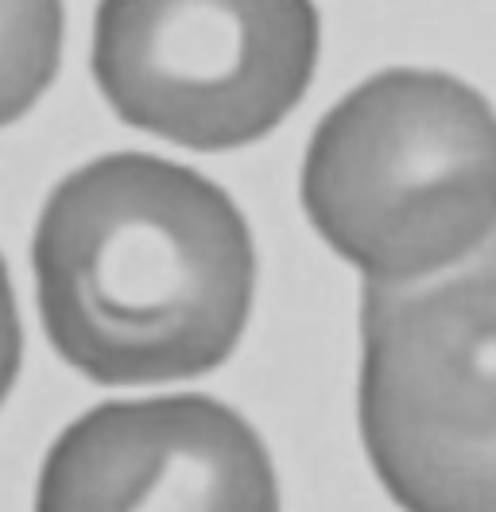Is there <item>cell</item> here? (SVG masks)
Masks as SVG:
<instances>
[{
    "label": "cell",
    "instance_id": "4",
    "mask_svg": "<svg viewBox=\"0 0 496 512\" xmlns=\"http://www.w3.org/2000/svg\"><path fill=\"white\" fill-rule=\"evenodd\" d=\"M318 51L314 0H97L90 70L124 125L229 152L291 117Z\"/></svg>",
    "mask_w": 496,
    "mask_h": 512
},
{
    "label": "cell",
    "instance_id": "3",
    "mask_svg": "<svg viewBox=\"0 0 496 512\" xmlns=\"http://www.w3.org/2000/svg\"><path fill=\"white\" fill-rule=\"evenodd\" d=\"M357 423L403 512H496V237L419 284H365Z\"/></svg>",
    "mask_w": 496,
    "mask_h": 512
},
{
    "label": "cell",
    "instance_id": "6",
    "mask_svg": "<svg viewBox=\"0 0 496 512\" xmlns=\"http://www.w3.org/2000/svg\"><path fill=\"white\" fill-rule=\"evenodd\" d=\"M62 0H0V128L51 90L62 63Z\"/></svg>",
    "mask_w": 496,
    "mask_h": 512
},
{
    "label": "cell",
    "instance_id": "1",
    "mask_svg": "<svg viewBox=\"0 0 496 512\" xmlns=\"http://www.w3.org/2000/svg\"><path fill=\"white\" fill-rule=\"evenodd\" d=\"M51 346L93 384L214 373L252 315L256 249L237 202L202 171L113 152L47 194L31 237Z\"/></svg>",
    "mask_w": 496,
    "mask_h": 512
},
{
    "label": "cell",
    "instance_id": "7",
    "mask_svg": "<svg viewBox=\"0 0 496 512\" xmlns=\"http://www.w3.org/2000/svg\"><path fill=\"white\" fill-rule=\"evenodd\" d=\"M20 361H24V326H20V311H16L8 264L0 256V404L8 400L12 384L20 377Z\"/></svg>",
    "mask_w": 496,
    "mask_h": 512
},
{
    "label": "cell",
    "instance_id": "5",
    "mask_svg": "<svg viewBox=\"0 0 496 512\" xmlns=\"http://www.w3.org/2000/svg\"><path fill=\"white\" fill-rule=\"evenodd\" d=\"M35 512H279L272 454L214 396L109 400L43 458Z\"/></svg>",
    "mask_w": 496,
    "mask_h": 512
},
{
    "label": "cell",
    "instance_id": "2",
    "mask_svg": "<svg viewBox=\"0 0 496 512\" xmlns=\"http://www.w3.org/2000/svg\"><path fill=\"white\" fill-rule=\"evenodd\" d=\"M299 194L365 284L442 276L496 237V109L446 70H376L318 121Z\"/></svg>",
    "mask_w": 496,
    "mask_h": 512
}]
</instances>
